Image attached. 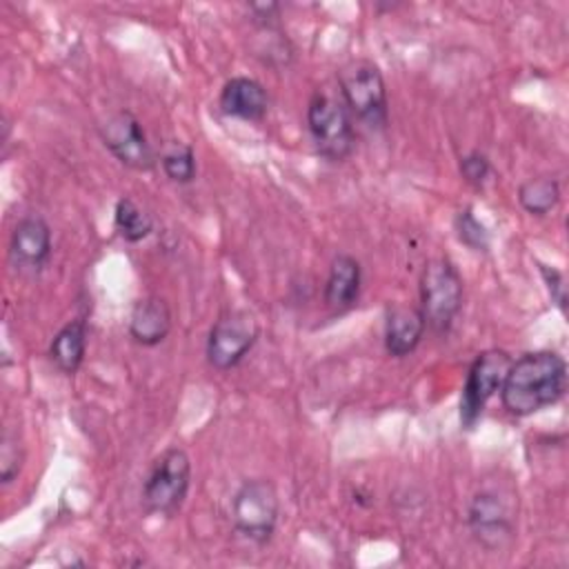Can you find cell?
<instances>
[{"instance_id": "6da1fadb", "label": "cell", "mask_w": 569, "mask_h": 569, "mask_svg": "<svg viewBox=\"0 0 569 569\" xmlns=\"http://www.w3.org/2000/svg\"><path fill=\"white\" fill-rule=\"evenodd\" d=\"M567 391V362L556 351H529L511 360L500 402L511 416H531L556 405Z\"/></svg>"}, {"instance_id": "7a4b0ae2", "label": "cell", "mask_w": 569, "mask_h": 569, "mask_svg": "<svg viewBox=\"0 0 569 569\" xmlns=\"http://www.w3.org/2000/svg\"><path fill=\"white\" fill-rule=\"evenodd\" d=\"M338 87L342 104L351 116L371 129H382L389 120L387 84L378 69L367 58H356L338 69Z\"/></svg>"}, {"instance_id": "3957f363", "label": "cell", "mask_w": 569, "mask_h": 569, "mask_svg": "<svg viewBox=\"0 0 569 569\" xmlns=\"http://www.w3.org/2000/svg\"><path fill=\"white\" fill-rule=\"evenodd\" d=\"M191 485V460L184 449L169 447L164 449L149 467V473L142 482V507L147 513L176 516L189 493Z\"/></svg>"}, {"instance_id": "277c9868", "label": "cell", "mask_w": 569, "mask_h": 569, "mask_svg": "<svg viewBox=\"0 0 569 569\" xmlns=\"http://www.w3.org/2000/svg\"><path fill=\"white\" fill-rule=\"evenodd\" d=\"M280 516V498L271 480H244L231 500V520L236 531L253 545H267L273 538Z\"/></svg>"}, {"instance_id": "5b68a950", "label": "cell", "mask_w": 569, "mask_h": 569, "mask_svg": "<svg viewBox=\"0 0 569 569\" xmlns=\"http://www.w3.org/2000/svg\"><path fill=\"white\" fill-rule=\"evenodd\" d=\"M307 129L322 158L340 162L351 156L356 133L342 100H336L325 91H316L307 104Z\"/></svg>"}, {"instance_id": "8992f818", "label": "cell", "mask_w": 569, "mask_h": 569, "mask_svg": "<svg viewBox=\"0 0 569 569\" xmlns=\"http://www.w3.org/2000/svg\"><path fill=\"white\" fill-rule=\"evenodd\" d=\"M462 307V278L451 260H429L420 276V311L427 325L445 333Z\"/></svg>"}, {"instance_id": "52a82bcc", "label": "cell", "mask_w": 569, "mask_h": 569, "mask_svg": "<svg viewBox=\"0 0 569 569\" xmlns=\"http://www.w3.org/2000/svg\"><path fill=\"white\" fill-rule=\"evenodd\" d=\"M258 322L244 309L224 311L209 329L207 336V360L213 369H233L256 345Z\"/></svg>"}, {"instance_id": "ba28073f", "label": "cell", "mask_w": 569, "mask_h": 569, "mask_svg": "<svg viewBox=\"0 0 569 569\" xmlns=\"http://www.w3.org/2000/svg\"><path fill=\"white\" fill-rule=\"evenodd\" d=\"M511 356L502 349H487L476 356L467 371V380L460 396V425L471 429L480 418L487 402L500 391Z\"/></svg>"}, {"instance_id": "9c48e42d", "label": "cell", "mask_w": 569, "mask_h": 569, "mask_svg": "<svg viewBox=\"0 0 569 569\" xmlns=\"http://www.w3.org/2000/svg\"><path fill=\"white\" fill-rule=\"evenodd\" d=\"M100 138L104 147L120 160L124 167L136 169V171H151L156 164L153 149L147 140V133L140 124V120L127 111L120 109L111 113L100 127Z\"/></svg>"}, {"instance_id": "30bf717a", "label": "cell", "mask_w": 569, "mask_h": 569, "mask_svg": "<svg viewBox=\"0 0 569 569\" xmlns=\"http://www.w3.org/2000/svg\"><path fill=\"white\" fill-rule=\"evenodd\" d=\"M467 522L473 538L487 549H500L513 536V513L507 500L493 489H480L473 493Z\"/></svg>"}, {"instance_id": "8fae6325", "label": "cell", "mask_w": 569, "mask_h": 569, "mask_svg": "<svg viewBox=\"0 0 569 569\" xmlns=\"http://www.w3.org/2000/svg\"><path fill=\"white\" fill-rule=\"evenodd\" d=\"M51 229L40 216H24L11 231L9 256L16 267L38 271L51 258Z\"/></svg>"}, {"instance_id": "7c38bea8", "label": "cell", "mask_w": 569, "mask_h": 569, "mask_svg": "<svg viewBox=\"0 0 569 569\" xmlns=\"http://www.w3.org/2000/svg\"><path fill=\"white\" fill-rule=\"evenodd\" d=\"M427 320L420 307L396 302L387 307L385 318V349L393 358L409 356L422 340Z\"/></svg>"}, {"instance_id": "4fadbf2b", "label": "cell", "mask_w": 569, "mask_h": 569, "mask_svg": "<svg viewBox=\"0 0 569 569\" xmlns=\"http://www.w3.org/2000/svg\"><path fill=\"white\" fill-rule=\"evenodd\" d=\"M218 104H220V111L229 118L258 122L267 116L269 96L258 80L247 76H233L231 80L224 82Z\"/></svg>"}, {"instance_id": "5bb4252c", "label": "cell", "mask_w": 569, "mask_h": 569, "mask_svg": "<svg viewBox=\"0 0 569 569\" xmlns=\"http://www.w3.org/2000/svg\"><path fill=\"white\" fill-rule=\"evenodd\" d=\"M171 331L169 305L158 296L140 298L129 313V336L142 347L160 345Z\"/></svg>"}, {"instance_id": "9a60e30c", "label": "cell", "mask_w": 569, "mask_h": 569, "mask_svg": "<svg viewBox=\"0 0 569 569\" xmlns=\"http://www.w3.org/2000/svg\"><path fill=\"white\" fill-rule=\"evenodd\" d=\"M362 284L360 262L349 253H338L331 260L325 282V302L333 311H345L356 305Z\"/></svg>"}, {"instance_id": "2e32d148", "label": "cell", "mask_w": 569, "mask_h": 569, "mask_svg": "<svg viewBox=\"0 0 569 569\" xmlns=\"http://www.w3.org/2000/svg\"><path fill=\"white\" fill-rule=\"evenodd\" d=\"M87 351V322L82 318H76L67 322L51 340L49 345V358L51 362L67 376H73Z\"/></svg>"}, {"instance_id": "e0dca14e", "label": "cell", "mask_w": 569, "mask_h": 569, "mask_svg": "<svg viewBox=\"0 0 569 569\" xmlns=\"http://www.w3.org/2000/svg\"><path fill=\"white\" fill-rule=\"evenodd\" d=\"M518 202L531 216H547L560 202V184L549 176L529 178L518 189Z\"/></svg>"}, {"instance_id": "ac0fdd59", "label": "cell", "mask_w": 569, "mask_h": 569, "mask_svg": "<svg viewBox=\"0 0 569 569\" xmlns=\"http://www.w3.org/2000/svg\"><path fill=\"white\" fill-rule=\"evenodd\" d=\"M113 227L127 242H140L153 231L151 216L131 198H120L113 209Z\"/></svg>"}, {"instance_id": "d6986e66", "label": "cell", "mask_w": 569, "mask_h": 569, "mask_svg": "<svg viewBox=\"0 0 569 569\" xmlns=\"http://www.w3.org/2000/svg\"><path fill=\"white\" fill-rule=\"evenodd\" d=\"M162 171L171 182L178 184H189L193 182L196 173H198V164H196V153L193 147L189 144H180L176 142L173 147H169L162 158H160Z\"/></svg>"}, {"instance_id": "ffe728a7", "label": "cell", "mask_w": 569, "mask_h": 569, "mask_svg": "<svg viewBox=\"0 0 569 569\" xmlns=\"http://www.w3.org/2000/svg\"><path fill=\"white\" fill-rule=\"evenodd\" d=\"M456 233H458V240L465 242L473 251H487L489 249V233L478 222V218L473 216V211L469 207L458 211V216H456Z\"/></svg>"}, {"instance_id": "44dd1931", "label": "cell", "mask_w": 569, "mask_h": 569, "mask_svg": "<svg viewBox=\"0 0 569 569\" xmlns=\"http://www.w3.org/2000/svg\"><path fill=\"white\" fill-rule=\"evenodd\" d=\"M22 460H24V453H22L18 440L11 438V436H4L2 438V449H0V478H2V485H9V482L16 480V476L22 469Z\"/></svg>"}, {"instance_id": "7402d4cb", "label": "cell", "mask_w": 569, "mask_h": 569, "mask_svg": "<svg viewBox=\"0 0 569 569\" xmlns=\"http://www.w3.org/2000/svg\"><path fill=\"white\" fill-rule=\"evenodd\" d=\"M460 173H462V178L469 184L482 187L489 180V176H491V162H489V158L485 153L471 151V153L460 158Z\"/></svg>"}, {"instance_id": "603a6c76", "label": "cell", "mask_w": 569, "mask_h": 569, "mask_svg": "<svg viewBox=\"0 0 569 569\" xmlns=\"http://www.w3.org/2000/svg\"><path fill=\"white\" fill-rule=\"evenodd\" d=\"M540 273L547 282V291L551 296V302L560 309V313H567V284H565V276L562 271H558L556 267H547L542 262H538Z\"/></svg>"}]
</instances>
